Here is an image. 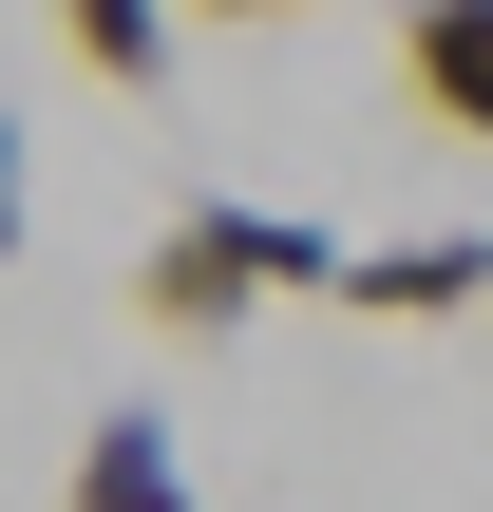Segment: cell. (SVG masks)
<instances>
[{
    "instance_id": "52a82bcc",
    "label": "cell",
    "mask_w": 493,
    "mask_h": 512,
    "mask_svg": "<svg viewBox=\"0 0 493 512\" xmlns=\"http://www.w3.org/2000/svg\"><path fill=\"white\" fill-rule=\"evenodd\" d=\"M190 19H323V0H190Z\"/></svg>"
},
{
    "instance_id": "ba28073f",
    "label": "cell",
    "mask_w": 493,
    "mask_h": 512,
    "mask_svg": "<svg viewBox=\"0 0 493 512\" xmlns=\"http://www.w3.org/2000/svg\"><path fill=\"white\" fill-rule=\"evenodd\" d=\"M190 512H209V494H190Z\"/></svg>"
},
{
    "instance_id": "6da1fadb",
    "label": "cell",
    "mask_w": 493,
    "mask_h": 512,
    "mask_svg": "<svg viewBox=\"0 0 493 512\" xmlns=\"http://www.w3.org/2000/svg\"><path fill=\"white\" fill-rule=\"evenodd\" d=\"M304 285H342V228L247 209V190H190V209L152 228V266H133V304H152L171 342H228V323H266V304H304Z\"/></svg>"
},
{
    "instance_id": "5b68a950",
    "label": "cell",
    "mask_w": 493,
    "mask_h": 512,
    "mask_svg": "<svg viewBox=\"0 0 493 512\" xmlns=\"http://www.w3.org/2000/svg\"><path fill=\"white\" fill-rule=\"evenodd\" d=\"M171 19H190V0H57V38H76L114 95H152V76H171Z\"/></svg>"
},
{
    "instance_id": "3957f363",
    "label": "cell",
    "mask_w": 493,
    "mask_h": 512,
    "mask_svg": "<svg viewBox=\"0 0 493 512\" xmlns=\"http://www.w3.org/2000/svg\"><path fill=\"white\" fill-rule=\"evenodd\" d=\"M399 95L493 152V0H399Z\"/></svg>"
},
{
    "instance_id": "7a4b0ae2",
    "label": "cell",
    "mask_w": 493,
    "mask_h": 512,
    "mask_svg": "<svg viewBox=\"0 0 493 512\" xmlns=\"http://www.w3.org/2000/svg\"><path fill=\"white\" fill-rule=\"evenodd\" d=\"M323 304H361V323H475L493 304V228H399V247H342V285Z\"/></svg>"
},
{
    "instance_id": "8992f818",
    "label": "cell",
    "mask_w": 493,
    "mask_h": 512,
    "mask_svg": "<svg viewBox=\"0 0 493 512\" xmlns=\"http://www.w3.org/2000/svg\"><path fill=\"white\" fill-rule=\"evenodd\" d=\"M0 266H19V114H0Z\"/></svg>"
},
{
    "instance_id": "277c9868",
    "label": "cell",
    "mask_w": 493,
    "mask_h": 512,
    "mask_svg": "<svg viewBox=\"0 0 493 512\" xmlns=\"http://www.w3.org/2000/svg\"><path fill=\"white\" fill-rule=\"evenodd\" d=\"M76 512H190V475H171V418H152V399H114V418L76 437Z\"/></svg>"
}]
</instances>
